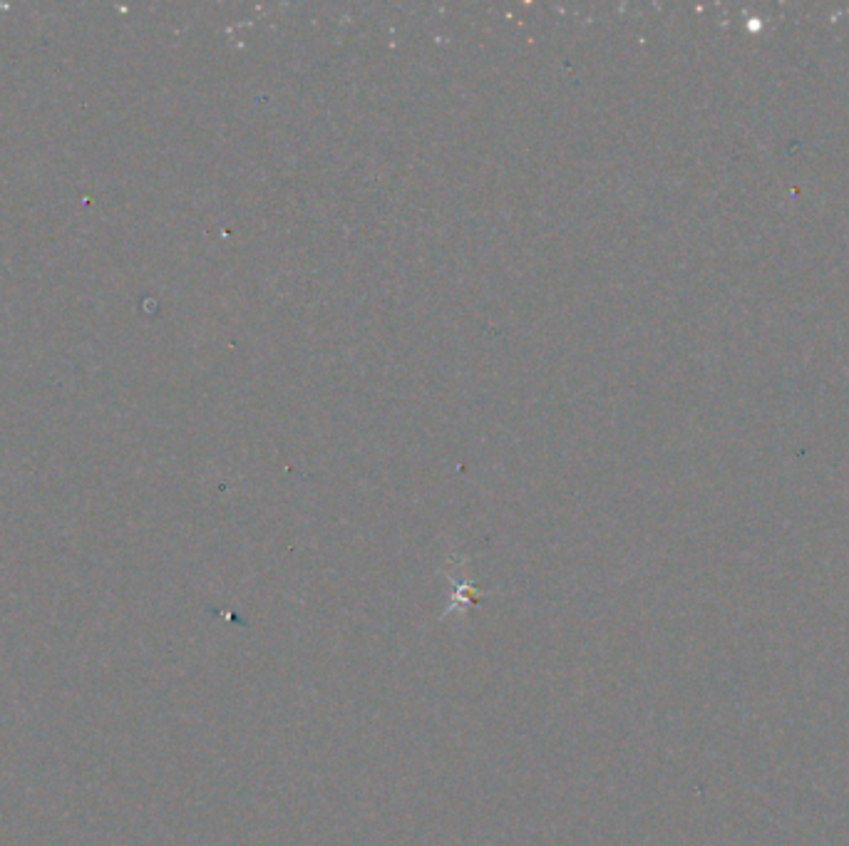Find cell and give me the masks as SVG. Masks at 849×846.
<instances>
[{
    "label": "cell",
    "instance_id": "cell-1",
    "mask_svg": "<svg viewBox=\"0 0 849 846\" xmlns=\"http://www.w3.org/2000/svg\"><path fill=\"white\" fill-rule=\"evenodd\" d=\"M450 581L455 584V596H452L450 606L442 611L440 621H445V618H452V616H467V613L475 608V603L485 598V593L477 588V584L472 579H455V576H450Z\"/></svg>",
    "mask_w": 849,
    "mask_h": 846
}]
</instances>
